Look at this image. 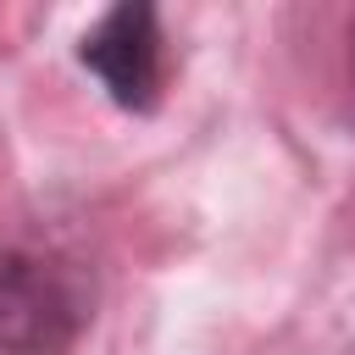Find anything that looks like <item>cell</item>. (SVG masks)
Wrapping results in <instances>:
<instances>
[{"mask_svg":"<svg viewBox=\"0 0 355 355\" xmlns=\"http://www.w3.org/2000/svg\"><path fill=\"white\" fill-rule=\"evenodd\" d=\"M89 327V283L55 255L0 244V355H67Z\"/></svg>","mask_w":355,"mask_h":355,"instance_id":"obj_1","label":"cell"},{"mask_svg":"<svg viewBox=\"0 0 355 355\" xmlns=\"http://www.w3.org/2000/svg\"><path fill=\"white\" fill-rule=\"evenodd\" d=\"M78 61L100 78V89L122 111H150L161 94V17L144 0L111 6L83 39Z\"/></svg>","mask_w":355,"mask_h":355,"instance_id":"obj_2","label":"cell"},{"mask_svg":"<svg viewBox=\"0 0 355 355\" xmlns=\"http://www.w3.org/2000/svg\"><path fill=\"white\" fill-rule=\"evenodd\" d=\"M349 72H355V28H349Z\"/></svg>","mask_w":355,"mask_h":355,"instance_id":"obj_3","label":"cell"}]
</instances>
